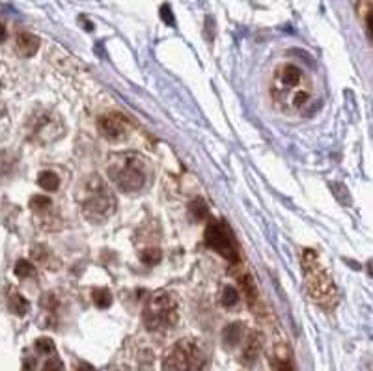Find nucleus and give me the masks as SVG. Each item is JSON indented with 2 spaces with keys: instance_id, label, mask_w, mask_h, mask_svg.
<instances>
[{
  "instance_id": "bb28decb",
  "label": "nucleus",
  "mask_w": 373,
  "mask_h": 371,
  "mask_svg": "<svg viewBox=\"0 0 373 371\" xmlns=\"http://www.w3.org/2000/svg\"><path fill=\"white\" fill-rule=\"evenodd\" d=\"M6 28L2 27V25H0V43H2V41L6 40Z\"/></svg>"
},
{
  "instance_id": "7ed1b4c3",
  "label": "nucleus",
  "mask_w": 373,
  "mask_h": 371,
  "mask_svg": "<svg viewBox=\"0 0 373 371\" xmlns=\"http://www.w3.org/2000/svg\"><path fill=\"white\" fill-rule=\"evenodd\" d=\"M77 202L81 205L84 218L94 224L105 222L116 211L114 194L97 174H92L82 181L77 190Z\"/></svg>"
},
{
  "instance_id": "a878e982",
  "label": "nucleus",
  "mask_w": 373,
  "mask_h": 371,
  "mask_svg": "<svg viewBox=\"0 0 373 371\" xmlns=\"http://www.w3.org/2000/svg\"><path fill=\"white\" fill-rule=\"evenodd\" d=\"M77 371H97V370H95L94 366L86 364V362H81V364L77 366Z\"/></svg>"
},
{
  "instance_id": "4468645a",
  "label": "nucleus",
  "mask_w": 373,
  "mask_h": 371,
  "mask_svg": "<svg viewBox=\"0 0 373 371\" xmlns=\"http://www.w3.org/2000/svg\"><path fill=\"white\" fill-rule=\"evenodd\" d=\"M38 185H40L41 189L47 190V192H55L60 187V177L56 176L55 172L45 170V172H41L40 176H38Z\"/></svg>"
},
{
  "instance_id": "aec40b11",
  "label": "nucleus",
  "mask_w": 373,
  "mask_h": 371,
  "mask_svg": "<svg viewBox=\"0 0 373 371\" xmlns=\"http://www.w3.org/2000/svg\"><path fill=\"white\" fill-rule=\"evenodd\" d=\"M51 207V200L47 196H32L30 200V209L36 211V213H45Z\"/></svg>"
},
{
  "instance_id": "dca6fc26",
  "label": "nucleus",
  "mask_w": 373,
  "mask_h": 371,
  "mask_svg": "<svg viewBox=\"0 0 373 371\" xmlns=\"http://www.w3.org/2000/svg\"><path fill=\"white\" fill-rule=\"evenodd\" d=\"M189 213L192 216V220H204L205 216H207V205H205L202 198H196L194 202H190Z\"/></svg>"
},
{
  "instance_id": "9b49d317",
  "label": "nucleus",
  "mask_w": 373,
  "mask_h": 371,
  "mask_svg": "<svg viewBox=\"0 0 373 371\" xmlns=\"http://www.w3.org/2000/svg\"><path fill=\"white\" fill-rule=\"evenodd\" d=\"M259 349H261V336L259 334H250L248 340H246V345L243 349V362L246 366H250L259 355Z\"/></svg>"
},
{
  "instance_id": "f03ea898",
  "label": "nucleus",
  "mask_w": 373,
  "mask_h": 371,
  "mask_svg": "<svg viewBox=\"0 0 373 371\" xmlns=\"http://www.w3.org/2000/svg\"><path fill=\"white\" fill-rule=\"evenodd\" d=\"M300 265H303V277H305L308 295L323 310L333 311L338 304V290L329 270L325 269V265L321 264L318 252L306 248L300 256Z\"/></svg>"
},
{
  "instance_id": "f257e3e1",
  "label": "nucleus",
  "mask_w": 373,
  "mask_h": 371,
  "mask_svg": "<svg viewBox=\"0 0 373 371\" xmlns=\"http://www.w3.org/2000/svg\"><path fill=\"white\" fill-rule=\"evenodd\" d=\"M271 94L274 103L285 112H298L312 97V82L293 64H282L272 75Z\"/></svg>"
},
{
  "instance_id": "4be33fe9",
  "label": "nucleus",
  "mask_w": 373,
  "mask_h": 371,
  "mask_svg": "<svg viewBox=\"0 0 373 371\" xmlns=\"http://www.w3.org/2000/svg\"><path fill=\"white\" fill-rule=\"evenodd\" d=\"M32 272H34V269H32V265L28 264L27 259H19V261L15 264V274L19 278L30 277Z\"/></svg>"
},
{
  "instance_id": "9d476101",
  "label": "nucleus",
  "mask_w": 373,
  "mask_h": 371,
  "mask_svg": "<svg viewBox=\"0 0 373 371\" xmlns=\"http://www.w3.org/2000/svg\"><path fill=\"white\" fill-rule=\"evenodd\" d=\"M15 49H17V53L23 58H30V56H34L38 53V49H40V38L34 34H30V32H19L17 38H15Z\"/></svg>"
},
{
  "instance_id": "5701e85b",
  "label": "nucleus",
  "mask_w": 373,
  "mask_h": 371,
  "mask_svg": "<svg viewBox=\"0 0 373 371\" xmlns=\"http://www.w3.org/2000/svg\"><path fill=\"white\" fill-rule=\"evenodd\" d=\"M161 19H163V23H166L168 27H176V17L172 14L170 4H163V6H161Z\"/></svg>"
},
{
  "instance_id": "1a4fd4ad",
  "label": "nucleus",
  "mask_w": 373,
  "mask_h": 371,
  "mask_svg": "<svg viewBox=\"0 0 373 371\" xmlns=\"http://www.w3.org/2000/svg\"><path fill=\"white\" fill-rule=\"evenodd\" d=\"M97 129H99V133H101L103 138H107L109 142H118L127 135V131H129V122H127L125 116L114 112V114H107L103 116V118H99Z\"/></svg>"
},
{
  "instance_id": "6e6552de",
  "label": "nucleus",
  "mask_w": 373,
  "mask_h": 371,
  "mask_svg": "<svg viewBox=\"0 0 373 371\" xmlns=\"http://www.w3.org/2000/svg\"><path fill=\"white\" fill-rule=\"evenodd\" d=\"M205 243L211 250L218 252L220 256L226 257L228 261L235 264L239 259V250L235 244V239L228 230V226L218 220H211L205 228Z\"/></svg>"
},
{
  "instance_id": "b1692460",
  "label": "nucleus",
  "mask_w": 373,
  "mask_h": 371,
  "mask_svg": "<svg viewBox=\"0 0 373 371\" xmlns=\"http://www.w3.org/2000/svg\"><path fill=\"white\" fill-rule=\"evenodd\" d=\"M36 351L38 353H53L55 351V345H53V342H51L49 337H40V340L36 342Z\"/></svg>"
},
{
  "instance_id": "f3484780",
  "label": "nucleus",
  "mask_w": 373,
  "mask_h": 371,
  "mask_svg": "<svg viewBox=\"0 0 373 371\" xmlns=\"http://www.w3.org/2000/svg\"><path fill=\"white\" fill-rule=\"evenodd\" d=\"M239 283H241V290H243V295L246 297L248 304H254V300H256V285L252 282V278L248 274H244V277L239 278Z\"/></svg>"
},
{
  "instance_id": "20e7f679",
  "label": "nucleus",
  "mask_w": 373,
  "mask_h": 371,
  "mask_svg": "<svg viewBox=\"0 0 373 371\" xmlns=\"http://www.w3.org/2000/svg\"><path fill=\"white\" fill-rule=\"evenodd\" d=\"M109 177L122 192H138L148 185L149 166L135 151H120L109 159Z\"/></svg>"
},
{
  "instance_id": "423d86ee",
  "label": "nucleus",
  "mask_w": 373,
  "mask_h": 371,
  "mask_svg": "<svg viewBox=\"0 0 373 371\" xmlns=\"http://www.w3.org/2000/svg\"><path fill=\"white\" fill-rule=\"evenodd\" d=\"M205 353L192 337H183L164 355L163 371H204Z\"/></svg>"
},
{
  "instance_id": "39448f33",
  "label": "nucleus",
  "mask_w": 373,
  "mask_h": 371,
  "mask_svg": "<svg viewBox=\"0 0 373 371\" xmlns=\"http://www.w3.org/2000/svg\"><path fill=\"white\" fill-rule=\"evenodd\" d=\"M177 298L168 291H157L146 300L142 310L144 327L149 332H166L177 323Z\"/></svg>"
},
{
  "instance_id": "0eeeda50",
  "label": "nucleus",
  "mask_w": 373,
  "mask_h": 371,
  "mask_svg": "<svg viewBox=\"0 0 373 371\" xmlns=\"http://www.w3.org/2000/svg\"><path fill=\"white\" fill-rule=\"evenodd\" d=\"M64 120L53 110H36L34 114L28 118L27 122V136L28 140L34 144L47 146L53 144L64 135Z\"/></svg>"
},
{
  "instance_id": "f8f14e48",
  "label": "nucleus",
  "mask_w": 373,
  "mask_h": 371,
  "mask_svg": "<svg viewBox=\"0 0 373 371\" xmlns=\"http://www.w3.org/2000/svg\"><path fill=\"white\" fill-rule=\"evenodd\" d=\"M271 364L274 371H295V368H293V360L285 347H276V351L272 355Z\"/></svg>"
},
{
  "instance_id": "6ab92c4d",
  "label": "nucleus",
  "mask_w": 373,
  "mask_h": 371,
  "mask_svg": "<svg viewBox=\"0 0 373 371\" xmlns=\"http://www.w3.org/2000/svg\"><path fill=\"white\" fill-rule=\"evenodd\" d=\"M10 310L14 311V314H17V316H23V314H27L28 303L21 297L19 293H12V295H10Z\"/></svg>"
},
{
  "instance_id": "412c9836",
  "label": "nucleus",
  "mask_w": 373,
  "mask_h": 371,
  "mask_svg": "<svg viewBox=\"0 0 373 371\" xmlns=\"http://www.w3.org/2000/svg\"><path fill=\"white\" fill-rule=\"evenodd\" d=\"M140 259H142V264L146 265H157L159 261H161V250H157V248L144 250Z\"/></svg>"
},
{
  "instance_id": "393cba45",
  "label": "nucleus",
  "mask_w": 373,
  "mask_h": 371,
  "mask_svg": "<svg viewBox=\"0 0 373 371\" xmlns=\"http://www.w3.org/2000/svg\"><path fill=\"white\" fill-rule=\"evenodd\" d=\"M43 371H64V368H62V362L58 358H53V360H47V364L43 366Z\"/></svg>"
},
{
  "instance_id": "a211bd4d",
  "label": "nucleus",
  "mask_w": 373,
  "mask_h": 371,
  "mask_svg": "<svg viewBox=\"0 0 373 371\" xmlns=\"http://www.w3.org/2000/svg\"><path fill=\"white\" fill-rule=\"evenodd\" d=\"M220 303L226 308H231V306H235L239 303V291L235 287H231V285H226L222 290V295H220Z\"/></svg>"
},
{
  "instance_id": "ddd939ff",
  "label": "nucleus",
  "mask_w": 373,
  "mask_h": 371,
  "mask_svg": "<svg viewBox=\"0 0 373 371\" xmlns=\"http://www.w3.org/2000/svg\"><path fill=\"white\" fill-rule=\"evenodd\" d=\"M243 324L241 323H231L228 324L226 329H224L222 340L224 345H228V347H237L241 344V337H243Z\"/></svg>"
},
{
  "instance_id": "2eb2a0df",
  "label": "nucleus",
  "mask_w": 373,
  "mask_h": 371,
  "mask_svg": "<svg viewBox=\"0 0 373 371\" xmlns=\"http://www.w3.org/2000/svg\"><path fill=\"white\" fill-rule=\"evenodd\" d=\"M92 300H94L97 308L105 310V308H109L110 304H112V295H110V291L107 287H95L92 291Z\"/></svg>"
}]
</instances>
